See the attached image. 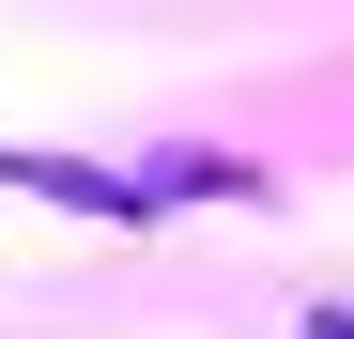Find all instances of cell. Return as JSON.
<instances>
[{
  "mask_svg": "<svg viewBox=\"0 0 354 339\" xmlns=\"http://www.w3.org/2000/svg\"><path fill=\"white\" fill-rule=\"evenodd\" d=\"M0 185H31V201H77V216H154V185H124V170H77V154H0Z\"/></svg>",
  "mask_w": 354,
  "mask_h": 339,
  "instance_id": "6da1fadb",
  "label": "cell"
},
{
  "mask_svg": "<svg viewBox=\"0 0 354 339\" xmlns=\"http://www.w3.org/2000/svg\"><path fill=\"white\" fill-rule=\"evenodd\" d=\"M324 339H354V324H324Z\"/></svg>",
  "mask_w": 354,
  "mask_h": 339,
  "instance_id": "7a4b0ae2",
  "label": "cell"
}]
</instances>
